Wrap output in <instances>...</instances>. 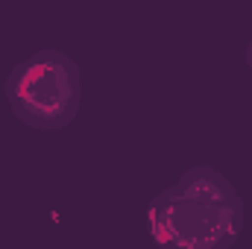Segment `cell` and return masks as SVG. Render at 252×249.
I'll list each match as a JSON object with an SVG mask.
<instances>
[{"instance_id": "obj_3", "label": "cell", "mask_w": 252, "mask_h": 249, "mask_svg": "<svg viewBox=\"0 0 252 249\" xmlns=\"http://www.w3.org/2000/svg\"><path fill=\"white\" fill-rule=\"evenodd\" d=\"M170 193L190 199V202H202V205H244V199L238 196L235 185L214 167L208 164H196L179 176L176 185H170Z\"/></svg>"}, {"instance_id": "obj_2", "label": "cell", "mask_w": 252, "mask_h": 249, "mask_svg": "<svg viewBox=\"0 0 252 249\" xmlns=\"http://www.w3.org/2000/svg\"><path fill=\"white\" fill-rule=\"evenodd\" d=\"M158 249H232L244 232V205H202L161 190L147 205Z\"/></svg>"}, {"instance_id": "obj_4", "label": "cell", "mask_w": 252, "mask_h": 249, "mask_svg": "<svg viewBox=\"0 0 252 249\" xmlns=\"http://www.w3.org/2000/svg\"><path fill=\"white\" fill-rule=\"evenodd\" d=\"M244 59H247V64H250V70H252V41L247 44V50H244Z\"/></svg>"}, {"instance_id": "obj_1", "label": "cell", "mask_w": 252, "mask_h": 249, "mask_svg": "<svg viewBox=\"0 0 252 249\" xmlns=\"http://www.w3.org/2000/svg\"><path fill=\"white\" fill-rule=\"evenodd\" d=\"M3 94L24 126L59 132L76 118L82 103L79 64L62 50H38L9 70Z\"/></svg>"}]
</instances>
